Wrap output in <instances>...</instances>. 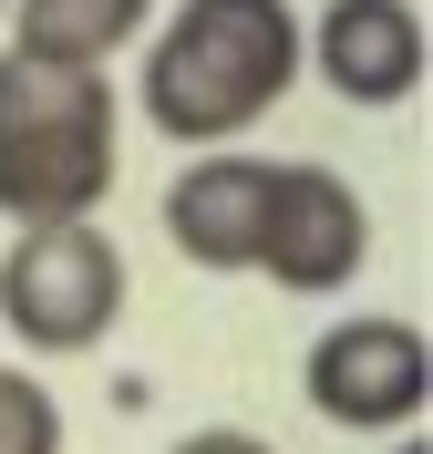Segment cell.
<instances>
[{
  "label": "cell",
  "instance_id": "cell-1",
  "mask_svg": "<svg viewBox=\"0 0 433 454\" xmlns=\"http://www.w3.org/2000/svg\"><path fill=\"white\" fill-rule=\"evenodd\" d=\"M299 83V11L289 0H175L144 42L135 104L166 145H237Z\"/></svg>",
  "mask_w": 433,
  "mask_h": 454
},
{
  "label": "cell",
  "instance_id": "cell-2",
  "mask_svg": "<svg viewBox=\"0 0 433 454\" xmlns=\"http://www.w3.org/2000/svg\"><path fill=\"white\" fill-rule=\"evenodd\" d=\"M124 320V248L93 217L21 227L0 248V331L21 351H93Z\"/></svg>",
  "mask_w": 433,
  "mask_h": 454
},
{
  "label": "cell",
  "instance_id": "cell-3",
  "mask_svg": "<svg viewBox=\"0 0 433 454\" xmlns=\"http://www.w3.org/2000/svg\"><path fill=\"white\" fill-rule=\"evenodd\" d=\"M372 258V207L320 155H268V217H259V279L289 300H341Z\"/></svg>",
  "mask_w": 433,
  "mask_h": 454
},
{
  "label": "cell",
  "instance_id": "cell-4",
  "mask_svg": "<svg viewBox=\"0 0 433 454\" xmlns=\"http://www.w3.org/2000/svg\"><path fill=\"white\" fill-rule=\"evenodd\" d=\"M299 382H310L320 424H341V434H403V424H423V403H433V340H423V320L351 310V320H330V331L310 340Z\"/></svg>",
  "mask_w": 433,
  "mask_h": 454
},
{
  "label": "cell",
  "instance_id": "cell-5",
  "mask_svg": "<svg viewBox=\"0 0 433 454\" xmlns=\"http://www.w3.org/2000/svg\"><path fill=\"white\" fill-rule=\"evenodd\" d=\"M299 73H320L361 114H392V104L423 93L433 31H423L413 0H320V21H299Z\"/></svg>",
  "mask_w": 433,
  "mask_h": 454
},
{
  "label": "cell",
  "instance_id": "cell-6",
  "mask_svg": "<svg viewBox=\"0 0 433 454\" xmlns=\"http://www.w3.org/2000/svg\"><path fill=\"white\" fill-rule=\"evenodd\" d=\"M124 176V114H83V124H42V135H0V217L52 227L93 217Z\"/></svg>",
  "mask_w": 433,
  "mask_h": 454
},
{
  "label": "cell",
  "instance_id": "cell-7",
  "mask_svg": "<svg viewBox=\"0 0 433 454\" xmlns=\"http://www.w3.org/2000/svg\"><path fill=\"white\" fill-rule=\"evenodd\" d=\"M166 238L175 258L197 269H259V217H268V155H237V145H197L186 176L166 186Z\"/></svg>",
  "mask_w": 433,
  "mask_h": 454
},
{
  "label": "cell",
  "instance_id": "cell-8",
  "mask_svg": "<svg viewBox=\"0 0 433 454\" xmlns=\"http://www.w3.org/2000/svg\"><path fill=\"white\" fill-rule=\"evenodd\" d=\"M21 52H52V62H114L155 31V0H11L0 11Z\"/></svg>",
  "mask_w": 433,
  "mask_h": 454
},
{
  "label": "cell",
  "instance_id": "cell-9",
  "mask_svg": "<svg viewBox=\"0 0 433 454\" xmlns=\"http://www.w3.org/2000/svg\"><path fill=\"white\" fill-rule=\"evenodd\" d=\"M83 114H124L104 83V62H52V52H0V135H42V124H83Z\"/></svg>",
  "mask_w": 433,
  "mask_h": 454
},
{
  "label": "cell",
  "instance_id": "cell-10",
  "mask_svg": "<svg viewBox=\"0 0 433 454\" xmlns=\"http://www.w3.org/2000/svg\"><path fill=\"white\" fill-rule=\"evenodd\" d=\"M0 454H62L52 382H31V372H11V362H0Z\"/></svg>",
  "mask_w": 433,
  "mask_h": 454
},
{
  "label": "cell",
  "instance_id": "cell-11",
  "mask_svg": "<svg viewBox=\"0 0 433 454\" xmlns=\"http://www.w3.org/2000/svg\"><path fill=\"white\" fill-rule=\"evenodd\" d=\"M166 454H279L268 434H248V424H197L186 444H166Z\"/></svg>",
  "mask_w": 433,
  "mask_h": 454
},
{
  "label": "cell",
  "instance_id": "cell-12",
  "mask_svg": "<svg viewBox=\"0 0 433 454\" xmlns=\"http://www.w3.org/2000/svg\"><path fill=\"white\" fill-rule=\"evenodd\" d=\"M392 454H433V444H423V424H403V444H392Z\"/></svg>",
  "mask_w": 433,
  "mask_h": 454
},
{
  "label": "cell",
  "instance_id": "cell-13",
  "mask_svg": "<svg viewBox=\"0 0 433 454\" xmlns=\"http://www.w3.org/2000/svg\"><path fill=\"white\" fill-rule=\"evenodd\" d=\"M0 11H11V0H0Z\"/></svg>",
  "mask_w": 433,
  "mask_h": 454
}]
</instances>
